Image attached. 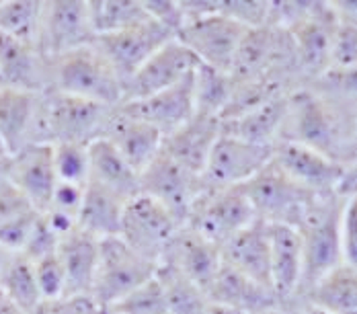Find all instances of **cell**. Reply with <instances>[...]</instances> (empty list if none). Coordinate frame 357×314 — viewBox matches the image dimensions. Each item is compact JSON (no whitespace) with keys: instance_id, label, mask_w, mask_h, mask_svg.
<instances>
[{"instance_id":"c3c4849f","label":"cell","mask_w":357,"mask_h":314,"mask_svg":"<svg viewBox=\"0 0 357 314\" xmlns=\"http://www.w3.org/2000/svg\"><path fill=\"white\" fill-rule=\"evenodd\" d=\"M29 209H36L27 200L25 195L15 187V185H8L4 191H0V224L29 211Z\"/></svg>"},{"instance_id":"d4e9b609","label":"cell","mask_w":357,"mask_h":314,"mask_svg":"<svg viewBox=\"0 0 357 314\" xmlns=\"http://www.w3.org/2000/svg\"><path fill=\"white\" fill-rule=\"evenodd\" d=\"M2 84L41 95L50 89V66L37 47L0 33Z\"/></svg>"},{"instance_id":"44dd1931","label":"cell","mask_w":357,"mask_h":314,"mask_svg":"<svg viewBox=\"0 0 357 314\" xmlns=\"http://www.w3.org/2000/svg\"><path fill=\"white\" fill-rule=\"evenodd\" d=\"M105 138L117 148V152L132 165L136 173L142 174L144 169L162 150L165 136L152 124L126 113L121 107H115Z\"/></svg>"},{"instance_id":"8d00e7d4","label":"cell","mask_w":357,"mask_h":314,"mask_svg":"<svg viewBox=\"0 0 357 314\" xmlns=\"http://www.w3.org/2000/svg\"><path fill=\"white\" fill-rule=\"evenodd\" d=\"M54 167L58 174V183L84 187L91 181L89 146L72 142L54 144Z\"/></svg>"},{"instance_id":"ac0fdd59","label":"cell","mask_w":357,"mask_h":314,"mask_svg":"<svg viewBox=\"0 0 357 314\" xmlns=\"http://www.w3.org/2000/svg\"><path fill=\"white\" fill-rule=\"evenodd\" d=\"M271 248V285L284 308L294 313L302 283V239L296 226L267 224Z\"/></svg>"},{"instance_id":"cb8c5ba5","label":"cell","mask_w":357,"mask_h":314,"mask_svg":"<svg viewBox=\"0 0 357 314\" xmlns=\"http://www.w3.org/2000/svg\"><path fill=\"white\" fill-rule=\"evenodd\" d=\"M220 130H222L220 119L195 113L177 132L169 134L162 140V152L175 158L185 169L204 177L212 148L220 136Z\"/></svg>"},{"instance_id":"4316f807","label":"cell","mask_w":357,"mask_h":314,"mask_svg":"<svg viewBox=\"0 0 357 314\" xmlns=\"http://www.w3.org/2000/svg\"><path fill=\"white\" fill-rule=\"evenodd\" d=\"M39 95L0 84V140L8 154H17L33 138Z\"/></svg>"},{"instance_id":"60d3db41","label":"cell","mask_w":357,"mask_h":314,"mask_svg":"<svg viewBox=\"0 0 357 314\" xmlns=\"http://www.w3.org/2000/svg\"><path fill=\"white\" fill-rule=\"evenodd\" d=\"M215 8L222 15L243 23L245 27L257 29V27H265L269 23L271 2H267V0H263V2H259V0H255V2H250V0H215Z\"/></svg>"},{"instance_id":"8fae6325","label":"cell","mask_w":357,"mask_h":314,"mask_svg":"<svg viewBox=\"0 0 357 314\" xmlns=\"http://www.w3.org/2000/svg\"><path fill=\"white\" fill-rule=\"evenodd\" d=\"M257 220L255 209L241 187L206 189L189 218V228L218 246L228 243Z\"/></svg>"},{"instance_id":"be15d7a7","label":"cell","mask_w":357,"mask_h":314,"mask_svg":"<svg viewBox=\"0 0 357 314\" xmlns=\"http://www.w3.org/2000/svg\"><path fill=\"white\" fill-rule=\"evenodd\" d=\"M271 314H294V313H289V311H280V313H271Z\"/></svg>"},{"instance_id":"7402d4cb","label":"cell","mask_w":357,"mask_h":314,"mask_svg":"<svg viewBox=\"0 0 357 314\" xmlns=\"http://www.w3.org/2000/svg\"><path fill=\"white\" fill-rule=\"evenodd\" d=\"M162 263L177 267L183 276L195 281L206 294L212 285L215 274L222 267V248L189 226H183L175 241L169 246V253Z\"/></svg>"},{"instance_id":"03108f58","label":"cell","mask_w":357,"mask_h":314,"mask_svg":"<svg viewBox=\"0 0 357 314\" xmlns=\"http://www.w3.org/2000/svg\"><path fill=\"white\" fill-rule=\"evenodd\" d=\"M0 84H2V78H0Z\"/></svg>"},{"instance_id":"4dcf8cb0","label":"cell","mask_w":357,"mask_h":314,"mask_svg":"<svg viewBox=\"0 0 357 314\" xmlns=\"http://www.w3.org/2000/svg\"><path fill=\"white\" fill-rule=\"evenodd\" d=\"M236 80L230 72H222L197 62L193 70V101L195 113L222 119L224 111L232 101Z\"/></svg>"},{"instance_id":"ba28073f","label":"cell","mask_w":357,"mask_h":314,"mask_svg":"<svg viewBox=\"0 0 357 314\" xmlns=\"http://www.w3.org/2000/svg\"><path fill=\"white\" fill-rule=\"evenodd\" d=\"M140 193L162 204L181 226H187L195 204L206 193V183L202 174L185 169L160 150L140 174Z\"/></svg>"},{"instance_id":"681fc988","label":"cell","mask_w":357,"mask_h":314,"mask_svg":"<svg viewBox=\"0 0 357 314\" xmlns=\"http://www.w3.org/2000/svg\"><path fill=\"white\" fill-rule=\"evenodd\" d=\"M52 314H99V306L91 296H70L50 304Z\"/></svg>"},{"instance_id":"816d5d0a","label":"cell","mask_w":357,"mask_h":314,"mask_svg":"<svg viewBox=\"0 0 357 314\" xmlns=\"http://www.w3.org/2000/svg\"><path fill=\"white\" fill-rule=\"evenodd\" d=\"M331 6L341 23L357 25V0H335L331 2Z\"/></svg>"},{"instance_id":"f6af8a7d","label":"cell","mask_w":357,"mask_h":314,"mask_svg":"<svg viewBox=\"0 0 357 314\" xmlns=\"http://www.w3.org/2000/svg\"><path fill=\"white\" fill-rule=\"evenodd\" d=\"M86 187V185H84ZM84 187L78 185H66V183H58L52 204H50V211L62 214L66 218L74 220L78 224V214H80V206H82V197H84ZM45 209V211H47Z\"/></svg>"},{"instance_id":"836d02e7","label":"cell","mask_w":357,"mask_h":314,"mask_svg":"<svg viewBox=\"0 0 357 314\" xmlns=\"http://www.w3.org/2000/svg\"><path fill=\"white\" fill-rule=\"evenodd\" d=\"M156 278L162 285L167 313L169 314H206L210 306L208 294L187 276H183L177 267L169 263H160L156 269Z\"/></svg>"},{"instance_id":"9a60e30c","label":"cell","mask_w":357,"mask_h":314,"mask_svg":"<svg viewBox=\"0 0 357 314\" xmlns=\"http://www.w3.org/2000/svg\"><path fill=\"white\" fill-rule=\"evenodd\" d=\"M273 160L284 169V173L291 181L317 195L337 193L345 171V165L328 158L326 154L310 146L289 140H280L275 144Z\"/></svg>"},{"instance_id":"8992f818","label":"cell","mask_w":357,"mask_h":314,"mask_svg":"<svg viewBox=\"0 0 357 314\" xmlns=\"http://www.w3.org/2000/svg\"><path fill=\"white\" fill-rule=\"evenodd\" d=\"M156 269L158 265L150 263L134 248H130L121 241V237L105 239L101 241L99 248V265L91 298L99 308H111L130 292L154 278Z\"/></svg>"},{"instance_id":"7a4b0ae2","label":"cell","mask_w":357,"mask_h":314,"mask_svg":"<svg viewBox=\"0 0 357 314\" xmlns=\"http://www.w3.org/2000/svg\"><path fill=\"white\" fill-rule=\"evenodd\" d=\"M343 206L345 197L339 193L319 195L298 226L302 239V283L298 304L304 302L331 271L345 263L341 228Z\"/></svg>"},{"instance_id":"6f0895ef","label":"cell","mask_w":357,"mask_h":314,"mask_svg":"<svg viewBox=\"0 0 357 314\" xmlns=\"http://www.w3.org/2000/svg\"><path fill=\"white\" fill-rule=\"evenodd\" d=\"M0 314H23V313H21L15 304H10V302L4 298V300L0 302Z\"/></svg>"},{"instance_id":"6125c7cd","label":"cell","mask_w":357,"mask_h":314,"mask_svg":"<svg viewBox=\"0 0 357 314\" xmlns=\"http://www.w3.org/2000/svg\"><path fill=\"white\" fill-rule=\"evenodd\" d=\"M99 314H115V313H113V311H109V308H101Z\"/></svg>"},{"instance_id":"f5cc1de1","label":"cell","mask_w":357,"mask_h":314,"mask_svg":"<svg viewBox=\"0 0 357 314\" xmlns=\"http://www.w3.org/2000/svg\"><path fill=\"white\" fill-rule=\"evenodd\" d=\"M8 185H13V179H10V154L0 156V191H4Z\"/></svg>"},{"instance_id":"4fadbf2b","label":"cell","mask_w":357,"mask_h":314,"mask_svg":"<svg viewBox=\"0 0 357 314\" xmlns=\"http://www.w3.org/2000/svg\"><path fill=\"white\" fill-rule=\"evenodd\" d=\"M86 0H50L43 8L39 52L45 60H54L95 41Z\"/></svg>"},{"instance_id":"7dc6e473","label":"cell","mask_w":357,"mask_h":314,"mask_svg":"<svg viewBox=\"0 0 357 314\" xmlns=\"http://www.w3.org/2000/svg\"><path fill=\"white\" fill-rule=\"evenodd\" d=\"M343 255L345 263L357 267V193L351 197H345L343 206Z\"/></svg>"},{"instance_id":"d6986e66","label":"cell","mask_w":357,"mask_h":314,"mask_svg":"<svg viewBox=\"0 0 357 314\" xmlns=\"http://www.w3.org/2000/svg\"><path fill=\"white\" fill-rule=\"evenodd\" d=\"M119 107L126 113L136 115L144 121L152 124L167 138L169 134L177 132L181 126H185L195 115L193 74L167 91H160V93L140 99V101H126Z\"/></svg>"},{"instance_id":"603a6c76","label":"cell","mask_w":357,"mask_h":314,"mask_svg":"<svg viewBox=\"0 0 357 314\" xmlns=\"http://www.w3.org/2000/svg\"><path fill=\"white\" fill-rule=\"evenodd\" d=\"M222 261L234 271L247 276L252 281L273 290L271 285V248L267 224L255 220L236 237L222 246Z\"/></svg>"},{"instance_id":"83f0119b","label":"cell","mask_w":357,"mask_h":314,"mask_svg":"<svg viewBox=\"0 0 357 314\" xmlns=\"http://www.w3.org/2000/svg\"><path fill=\"white\" fill-rule=\"evenodd\" d=\"M287 99H289V95H282V97H275L267 103L250 109L243 115L224 119L220 132L234 136V138L247 140L252 144L275 146L282 140V132H284Z\"/></svg>"},{"instance_id":"d6a6232c","label":"cell","mask_w":357,"mask_h":314,"mask_svg":"<svg viewBox=\"0 0 357 314\" xmlns=\"http://www.w3.org/2000/svg\"><path fill=\"white\" fill-rule=\"evenodd\" d=\"M45 2L0 0V33L39 50Z\"/></svg>"},{"instance_id":"d590c367","label":"cell","mask_w":357,"mask_h":314,"mask_svg":"<svg viewBox=\"0 0 357 314\" xmlns=\"http://www.w3.org/2000/svg\"><path fill=\"white\" fill-rule=\"evenodd\" d=\"M91 23L97 35L121 31L150 21L144 0H86Z\"/></svg>"},{"instance_id":"52a82bcc","label":"cell","mask_w":357,"mask_h":314,"mask_svg":"<svg viewBox=\"0 0 357 314\" xmlns=\"http://www.w3.org/2000/svg\"><path fill=\"white\" fill-rule=\"evenodd\" d=\"M181 228L162 204L140 193L126 204L119 237L144 259L160 265Z\"/></svg>"},{"instance_id":"277c9868","label":"cell","mask_w":357,"mask_h":314,"mask_svg":"<svg viewBox=\"0 0 357 314\" xmlns=\"http://www.w3.org/2000/svg\"><path fill=\"white\" fill-rule=\"evenodd\" d=\"M50 89L93 103L119 107L126 101V82L93 43L47 60Z\"/></svg>"},{"instance_id":"9c48e42d","label":"cell","mask_w":357,"mask_h":314,"mask_svg":"<svg viewBox=\"0 0 357 314\" xmlns=\"http://www.w3.org/2000/svg\"><path fill=\"white\" fill-rule=\"evenodd\" d=\"M249 27L214 8L183 25L177 39L197 58V62L222 72H232L236 54Z\"/></svg>"},{"instance_id":"db71d44e","label":"cell","mask_w":357,"mask_h":314,"mask_svg":"<svg viewBox=\"0 0 357 314\" xmlns=\"http://www.w3.org/2000/svg\"><path fill=\"white\" fill-rule=\"evenodd\" d=\"M294 314H333V313H328L326 308H322V306L314 304V302H300V304L294 308Z\"/></svg>"},{"instance_id":"94428289","label":"cell","mask_w":357,"mask_h":314,"mask_svg":"<svg viewBox=\"0 0 357 314\" xmlns=\"http://www.w3.org/2000/svg\"><path fill=\"white\" fill-rule=\"evenodd\" d=\"M8 154V150H6V146H4V142L0 140V156H6Z\"/></svg>"},{"instance_id":"e575fe53","label":"cell","mask_w":357,"mask_h":314,"mask_svg":"<svg viewBox=\"0 0 357 314\" xmlns=\"http://www.w3.org/2000/svg\"><path fill=\"white\" fill-rule=\"evenodd\" d=\"M0 292L23 314L31 313L37 306L45 304L37 285L33 263L23 255H15L13 261L8 263L4 276L0 279Z\"/></svg>"},{"instance_id":"f546056e","label":"cell","mask_w":357,"mask_h":314,"mask_svg":"<svg viewBox=\"0 0 357 314\" xmlns=\"http://www.w3.org/2000/svg\"><path fill=\"white\" fill-rule=\"evenodd\" d=\"M126 204L128 202L117 193L89 181L78 214V228L99 241L119 237Z\"/></svg>"},{"instance_id":"e0dca14e","label":"cell","mask_w":357,"mask_h":314,"mask_svg":"<svg viewBox=\"0 0 357 314\" xmlns=\"http://www.w3.org/2000/svg\"><path fill=\"white\" fill-rule=\"evenodd\" d=\"M13 185L37 209L45 211L52 204L58 187V174L54 167V144H29L10 156Z\"/></svg>"},{"instance_id":"ab89813d","label":"cell","mask_w":357,"mask_h":314,"mask_svg":"<svg viewBox=\"0 0 357 314\" xmlns=\"http://www.w3.org/2000/svg\"><path fill=\"white\" fill-rule=\"evenodd\" d=\"M310 84L343 103L357 107V66L328 68Z\"/></svg>"},{"instance_id":"ee69618b","label":"cell","mask_w":357,"mask_h":314,"mask_svg":"<svg viewBox=\"0 0 357 314\" xmlns=\"http://www.w3.org/2000/svg\"><path fill=\"white\" fill-rule=\"evenodd\" d=\"M60 237L56 234V230L50 226V222L45 220V216L43 214H39V220H37L36 228H33V232H31V237H29V241L25 244V248H23V257H27L31 263L37 261V259H41V257H45V255H52V253H56L58 251V246H60Z\"/></svg>"},{"instance_id":"7c38bea8","label":"cell","mask_w":357,"mask_h":314,"mask_svg":"<svg viewBox=\"0 0 357 314\" xmlns=\"http://www.w3.org/2000/svg\"><path fill=\"white\" fill-rule=\"evenodd\" d=\"M275 146H261L222 134L215 140L204 171L206 189L241 187L273 160Z\"/></svg>"},{"instance_id":"30bf717a","label":"cell","mask_w":357,"mask_h":314,"mask_svg":"<svg viewBox=\"0 0 357 314\" xmlns=\"http://www.w3.org/2000/svg\"><path fill=\"white\" fill-rule=\"evenodd\" d=\"M339 19L331 2H308L304 15L287 29L294 43L296 64L304 82H312L328 70L333 35Z\"/></svg>"},{"instance_id":"2e32d148","label":"cell","mask_w":357,"mask_h":314,"mask_svg":"<svg viewBox=\"0 0 357 314\" xmlns=\"http://www.w3.org/2000/svg\"><path fill=\"white\" fill-rule=\"evenodd\" d=\"M195 66L197 58L175 37L150 56L142 68L126 82V101H140L167 91L189 78Z\"/></svg>"},{"instance_id":"ffe728a7","label":"cell","mask_w":357,"mask_h":314,"mask_svg":"<svg viewBox=\"0 0 357 314\" xmlns=\"http://www.w3.org/2000/svg\"><path fill=\"white\" fill-rule=\"evenodd\" d=\"M208 298L214 304H222L245 314H271L286 311L273 290L234 271L226 263H222L212 285L208 287Z\"/></svg>"},{"instance_id":"74e56055","label":"cell","mask_w":357,"mask_h":314,"mask_svg":"<svg viewBox=\"0 0 357 314\" xmlns=\"http://www.w3.org/2000/svg\"><path fill=\"white\" fill-rule=\"evenodd\" d=\"M109 311H113L115 314H169L165 292L156 276L148 279L140 287H136L134 292H130L123 300H119Z\"/></svg>"},{"instance_id":"3957f363","label":"cell","mask_w":357,"mask_h":314,"mask_svg":"<svg viewBox=\"0 0 357 314\" xmlns=\"http://www.w3.org/2000/svg\"><path fill=\"white\" fill-rule=\"evenodd\" d=\"M115 107L47 89L39 95L31 144H84L105 138Z\"/></svg>"},{"instance_id":"bcb514c9","label":"cell","mask_w":357,"mask_h":314,"mask_svg":"<svg viewBox=\"0 0 357 314\" xmlns=\"http://www.w3.org/2000/svg\"><path fill=\"white\" fill-rule=\"evenodd\" d=\"M148 15L177 35L185 25V13L178 0H144Z\"/></svg>"},{"instance_id":"91938a15","label":"cell","mask_w":357,"mask_h":314,"mask_svg":"<svg viewBox=\"0 0 357 314\" xmlns=\"http://www.w3.org/2000/svg\"><path fill=\"white\" fill-rule=\"evenodd\" d=\"M354 158H357V117H356V140H354Z\"/></svg>"},{"instance_id":"f35d334b","label":"cell","mask_w":357,"mask_h":314,"mask_svg":"<svg viewBox=\"0 0 357 314\" xmlns=\"http://www.w3.org/2000/svg\"><path fill=\"white\" fill-rule=\"evenodd\" d=\"M33 269H36L37 285L45 304L60 302L62 298H66V274H64V265L60 261L58 251L33 261Z\"/></svg>"},{"instance_id":"484cf974","label":"cell","mask_w":357,"mask_h":314,"mask_svg":"<svg viewBox=\"0 0 357 314\" xmlns=\"http://www.w3.org/2000/svg\"><path fill=\"white\" fill-rule=\"evenodd\" d=\"M99 248L101 241L80 228L60 241L58 255L66 274V298L91 296L99 265Z\"/></svg>"},{"instance_id":"7bdbcfd3","label":"cell","mask_w":357,"mask_h":314,"mask_svg":"<svg viewBox=\"0 0 357 314\" xmlns=\"http://www.w3.org/2000/svg\"><path fill=\"white\" fill-rule=\"evenodd\" d=\"M351 66H357V25L339 21L333 35L328 68H351Z\"/></svg>"},{"instance_id":"9f6ffc18","label":"cell","mask_w":357,"mask_h":314,"mask_svg":"<svg viewBox=\"0 0 357 314\" xmlns=\"http://www.w3.org/2000/svg\"><path fill=\"white\" fill-rule=\"evenodd\" d=\"M206 314H245V313L234 311V308H228V306H222V304H214V302H210V306H208Z\"/></svg>"},{"instance_id":"f907efd6","label":"cell","mask_w":357,"mask_h":314,"mask_svg":"<svg viewBox=\"0 0 357 314\" xmlns=\"http://www.w3.org/2000/svg\"><path fill=\"white\" fill-rule=\"evenodd\" d=\"M337 193L341 197H351V195L357 193V158H354L349 165H345L343 179H341V185H339Z\"/></svg>"},{"instance_id":"b9f144b4","label":"cell","mask_w":357,"mask_h":314,"mask_svg":"<svg viewBox=\"0 0 357 314\" xmlns=\"http://www.w3.org/2000/svg\"><path fill=\"white\" fill-rule=\"evenodd\" d=\"M39 214L41 211H37V209H29V211L0 224V244L4 248H8L10 253L21 255L25 244L29 241V237H31V232H33V228H36Z\"/></svg>"},{"instance_id":"5b68a950","label":"cell","mask_w":357,"mask_h":314,"mask_svg":"<svg viewBox=\"0 0 357 314\" xmlns=\"http://www.w3.org/2000/svg\"><path fill=\"white\" fill-rule=\"evenodd\" d=\"M241 189L255 209L257 220L265 224H289L296 228L319 197L291 181L275 160L243 183Z\"/></svg>"},{"instance_id":"e7e4bbea","label":"cell","mask_w":357,"mask_h":314,"mask_svg":"<svg viewBox=\"0 0 357 314\" xmlns=\"http://www.w3.org/2000/svg\"><path fill=\"white\" fill-rule=\"evenodd\" d=\"M2 300H4V296H2V292H0V302H2Z\"/></svg>"},{"instance_id":"1f68e13d","label":"cell","mask_w":357,"mask_h":314,"mask_svg":"<svg viewBox=\"0 0 357 314\" xmlns=\"http://www.w3.org/2000/svg\"><path fill=\"white\" fill-rule=\"evenodd\" d=\"M304 302H314L333 314H357V267L349 263L339 265L306 296Z\"/></svg>"},{"instance_id":"f1b7e54d","label":"cell","mask_w":357,"mask_h":314,"mask_svg":"<svg viewBox=\"0 0 357 314\" xmlns=\"http://www.w3.org/2000/svg\"><path fill=\"white\" fill-rule=\"evenodd\" d=\"M91 181L117 193L126 202L140 195V173L117 152L107 138H99L89 144Z\"/></svg>"},{"instance_id":"5bb4252c","label":"cell","mask_w":357,"mask_h":314,"mask_svg":"<svg viewBox=\"0 0 357 314\" xmlns=\"http://www.w3.org/2000/svg\"><path fill=\"white\" fill-rule=\"evenodd\" d=\"M177 35L158 21L150 19L142 25L128 27L113 33L97 35L95 45L101 50V54L111 62V66L117 70L123 82H128L144 62L154 56L165 43L175 39Z\"/></svg>"},{"instance_id":"11a10c76","label":"cell","mask_w":357,"mask_h":314,"mask_svg":"<svg viewBox=\"0 0 357 314\" xmlns=\"http://www.w3.org/2000/svg\"><path fill=\"white\" fill-rule=\"evenodd\" d=\"M13 257H15V253H10L8 248H4L2 244H0V279L4 276V271H6V267H8V263L13 261Z\"/></svg>"},{"instance_id":"680465c9","label":"cell","mask_w":357,"mask_h":314,"mask_svg":"<svg viewBox=\"0 0 357 314\" xmlns=\"http://www.w3.org/2000/svg\"><path fill=\"white\" fill-rule=\"evenodd\" d=\"M27 314H52V311H50V304H41V306H37L36 311Z\"/></svg>"},{"instance_id":"6da1fadb","label":"cell","mask_w":357,"mask_h":314,"mask_svg":"<svg viewBox=\"0 0 357 314\" xmlns=\"http://www.w3.org/2000/svg\"><path fill=\"white\" fill-rule=\"evenodd\" d=\"M356 117L357 107L306 82L289 93L282 140L310 146L341 165H349L354 160Z\"/></svg>"}]
</instances>
